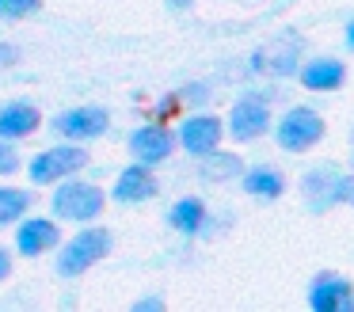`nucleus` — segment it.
I'll use <instances>...</instances> for the list:
<instances>
[{"label":"nucleus","instance_id":"1","mask_svg":"<svg viewBox=\"0 0 354 312\" xmlns=\"http://www.w3.org/2000/svg\"><path fill=\"white\" fill-rule=\"evenodd\" d=\"M107 251H111V232L107 228H88V232L77 236V240H69V248H65L62 259H57V270H62L65 278H77V274H84L92 263H100Z\"/></svg>","mask_w":354,"mask_h":312},{"label":"nucleus","instance_id":"2","mask_svg":"<svg viewBox=\"0 0 354 312\" xmlns=\"http://www.w3.org/2000/svg\"><path fill=\"white\" fill-rule=\"evenodd\" d=\"M103 210V194L92 183H65L54 190V213L62 221H92Z\"/></svg>","mask_w":354,"mask_h":312},{"label":"nucleus","instance_id":"3","mask_svg":"<svg viewBox=\"0 0 354 312\" xmlns=\"http://www.w3.org/2000/svg\"><path fill=\"white\" fill-rule=\"evenodd\" d=\"M320 134H324V122H320V114L308 111V107H293V111L278 122V145H282V149H293V152L316 145Z\"/></svg>","mask_w":354,"mask_h":312},{"label":"nucleus","instance_id":"4","mask_svg":"<svg viewBox=\"0 0 354 312\" xmlns=\"http://www.w3.org/2000/svg\"><path fill=\"white\" fill-rule=\"evenodd\" d=\"M301 187H305V198H308V205H313L316 213L331 210L339 198H346V179H343L339 167H316V172L305 175Z\"/></svg>","mask_w":354,"mask_h":312},{"label":"nucleus","instance_id":"5","mask_svg":"<svg viewBox=\"0 0 354 312\" xmlns=\"http://www.w3.org/2000/svg\"><path fill=\"white\" fill-rule=\"evenodd\" d=\"M84 149H73V145H62V149H50V152H42V156H35V164H31V179L35 183H54V179H62V175H69V172H77L80 164H84Z\"/></svg>","mask_w":354,"mask_h":312},{"label":"nucleus","instance_id":"6","mask_svg":"<svg viewBox=\"0 0 354 312\" xmlns=\"http://www.w3.org/2000/svg\"><path fill=\"white\" fill-rule=\"evenodd\" d=\"M263 129H267V103H259V99H240L229 114V134L236 141H252Z\"/></svg>","mask_w":354,"mask_h":312},{"label":"nucleus","instance_id":"7","mask_svg":"<svg viewBox=\"0 0 354 312\" xmlns=\"http://www.w3.org/2000/svg\"><path fill=\"white\" fill-rule=\"evenodd\" d=\"M57 129L65 137H73V141H92V137H100L107 129V111H100V107H77V111L62 114Z\"/></svg>","mask_w":354,"mask_h":312},{"label":"nucleus","instance_id":"8","mask_svg":"<svg viewBox=\"0 0 354 312\" xmlns=\"http://www.w3.org/2000/svg\"><path fill=\"white\" fill-rule=\"evenodd\" d=\"M217 141H221V122H217V118L198 114V118H187L183 122V145H187V152H194V156H209V152L217 149Z\"/></svg>","mask_w":354,"mask_h":312},{"label":"nucleus","instance_id":"9","mask_svg":"<svg viewBox=\"0 0 354 312\" xmlns=\"http://www.w3.org/2000/svg\"><path fill=\"white\" fill-rule=\"evenodd\" d=\"M351 304H354V293L343 278H331V274L316 278V286H313V309L316 312H346Z\"/></svg>","mask_w":354,"mask_h":312},{"label":"nucleus","instance_id":"10","mask_svg":"<svg viewBox=\"0 0 354 312\" xmlns=\"http://www.w3.org/2000/svg\"><path fill=\"white\" fill-rule=\"evenodd\" d=\"M16 244H19V251H24V255H39V251L54 248V244H57V228H54V221H46V217L24 221V225H19Z\"/></svg>","mask_w":354,"mask_h":312},{"label":"nucleus","instance_id":"11","mask_svg":"<svg viewBox=\"0 0 354 312\" xmlns=\"http://www.w3.org/2000/svg\"><path fill=\"white\" fill-rule=\"evenodd\" d=\"M297 53H301L297 38H282V42H270L267 50L255 57V65H259V73H293Z\"/></svg>","mask_w":354,"mask_h":312},{"label":"nucleus","instance_id":"12","mask_svg":"<svg viewBox=\"0 0 354 312\" xmlns=\"http://www.w3.org/2000/svg\"><path fill=\"white\" fill-rule=\"evenodd\" d=\"M156 194V179L145 172V167H126L115 183V198L118 202H141V198H153Z\"/></svg>","mask_w":354,"mask_h":312},{"label":"nucleus","instance_id":"13","mask_svg":"<svg viewBox=\"0 0 354 312\" xmlns=\"http://www.w3.org/2000/svg\"><path fill=\"white\" fill-rule=\"evenodd\" d=\"M130 145H133V152H138V160H145V164H156V160H164L171 152V137L164 134L160 126H141Z\"/></svg>","mask_w":354,"mask_h":312},{"label":"nucleus","instance_id":"14","mask_svg":"<svg viewBox=\"0 0 354 312\" xmlns=\"http://www.w3.org/2000/svg\"><path fill=\"white\" fill-rule=\"evenodd\" d=\"M39 126V111L31 103H12L0 111V137H27Z\"/></svg>","mask_w":354,"mask_h":312},{"label":"nucleus","instance_id":"15","mask_svg":"<svg viewBox=\"0 0 354 312\" xmlns=\"http://www.w3.org/2000/svg\"><path fill=\"white\" fill-rule=\"evenodd\" d=\"M301 80H305V88L313 91H328V88H339L343 84V65L339 61H313V65L301 73Z\"/></svg>","mask_w":354,"mask_h":312},{"label":"nucleus","instance_id":"16","mask_svg":"<svg viewBox=\"0 0 354 312\" xmlns=\"http://www.w3.org/2000/svg\"><path fill=\"white\" fill-rule=\"evenodd\" d=\"M244 190H252L259 198H278L282 194V175L270 172V167H255V172L244 175Z\"/></svg>","mask_w":354,"mask_h":312},{"label":"nucleus","instance_id":"17","mask_svg":"<svg viewBox=\"0 0 354 312\" xmlns=\"http://www.w3.org/2000/svg\"><path fill=\"white\" fill-rule=\"evenodd\" d=\"M27 205H31V194H24V190H16V187H0V225L16 221Z\"/></svg>","mask_w":354,"mask_h":312},{"label":"nucleus","instance_id":"18","mask_svg":"<svg viewBox=\"0 0 354 312\" xmlns=\"http://www.w3.org/2000/svg\"><path fill=\"white\" fill-rule=\"evenodd\" d=\"M202 217H206V213H202V202H194V198H183V202L171 210V225H176L179 232H194V228L202 225Z\"/></svg>","mask_w":354,"mask_h":312},{"label":"nucleus","instance_id":"19","mask_svg":"<svg viewBox=\"0 0 354 312\" xmlns=\"http://www.w3.org/2000/svg\"><path fill=\"white\" fill-rule=\"evenodd\" d=\"M240 172V156H209L202 160V179H232Z\"/></svg>","mask_w":354,"mask_h":312},{"label":"nucleus","instance_id":"20","mask_svg":"<svg viewBox=\"0 0 354 312\" xmlns=\"http://www.w3.org/2000/svg\"><path fill=\"white\" fill-rule=\"evenodd\" d=\"M31 12H39V0H0V15L4 19H24Z\"/></svg>","mask_w":354,"mask_h":312},{"label":"nucleus","instance_id":"21","mask_svg":"<svg viewBox=\"0 0 354 312\" xmlns=\"http://www.w3.org/2000/svg\"><path fill=\"white\" fill-rule=\"evenodd\" d=\"M16 164H19V156L8 149V145H0V175H8V172H16Z\"/></svg>","mask_w":354,"mask_h":312},{"label":"nucleus","instance_id":"22","mask_svg":"<svg viewBox=\"0 0 354 312\" xmlns=\"http://www.w3.org/2000/svg\"><path fill=\"white\" fill-rule=\"evenodd\" d=\"M12 61H16V50L8 42H0V65H12Z\"/></svg>","mask_w":354,"mask_h":312},{"label":"nucleus","instance_id":"23","mask_svg":"<svg viewBox=\"0 0 354 312\" xmlns=\"http://www.w3.org/2000/svg\"><path fill=\"white\" fill-rule=\"evenodd\" d=\"M8 270H12V259H8V251H0V282L8 278Z\"/></svg>","mask_w":354,"mask_h":312},{"label":"nucleus","instance_id":"24","mask_svg":"<svg viewBox=\"0 0 354 312\" xmlns=\"http://www.w3.org/2000/svg\"><path fill=\"white\" fill-rule=\"evenodd\" d=\"M346 42L354 46V23H351V27H346Z\"/></svg>","mask_w":354,"mask_h":312},{"label":"nucleus","instance_id":"25","mask_svg":"<svg viewBox=\"0 0 354 312\" xmlns=\"http://www.w3.org/2000/svg\"><path fill=\"white\" fill-rule=\"evenodd\" d=\"M346 198H351V202H354V179L346 183Z\"/></svg>","mask_w":354,"mask_h":312}]
</instances>
